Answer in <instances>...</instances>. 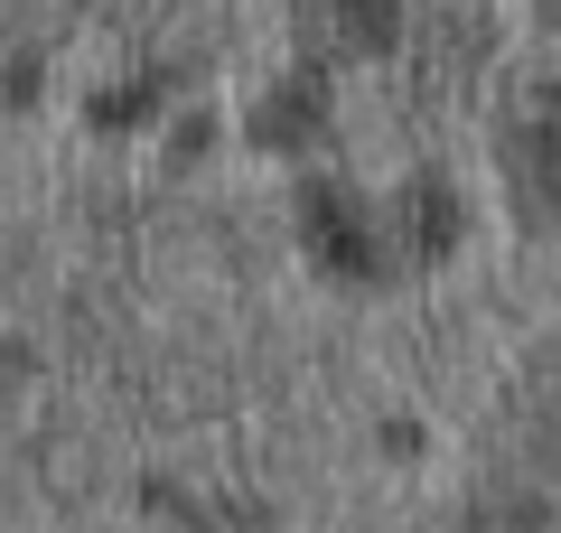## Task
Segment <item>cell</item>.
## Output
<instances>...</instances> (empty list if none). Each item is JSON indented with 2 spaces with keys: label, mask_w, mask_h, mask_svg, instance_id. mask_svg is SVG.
<instances>
[{
  "label": "cell",
  "mask_w": 561,
  "mask_h": 533,
  "mask_svg": "<svg viewBox=\"0 0 561 533\" xmlns=\"http://www.w3.org/2000/svg\"><path fill=\"white\" fill-rule=\"evenodd\" d=\"M393 29H402L393 0H328V38L356 47V57H383V47H393Z\"/></svg>",
  "instance_id": "cell-1"
}]
</instances>
